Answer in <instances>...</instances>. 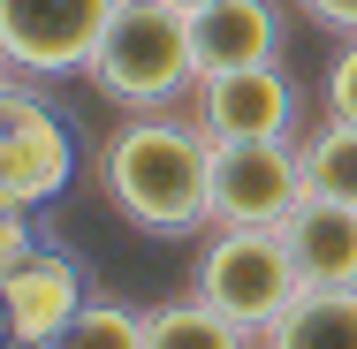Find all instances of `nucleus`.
Returning a JSON list of instances; mask_svg holds the SVG:
<instances>
[{
    "label": "nucleus",
    "mask_w": 357,
    "mask_h": 349,
    "mask_svg": "<svg viewBox=\"0 0 357 349\" xmlns=\"http://www.w3.org/2000/svg\"><path fill=\"white\" fill-rule=\"evenodd\" d=\"M8 76H15V69H8V54H0V84H8Z\"/></svg>",
    "instance_id": "6ab92c4d"
},
{
    "label": "nucleus",
    "mask_w": 357,
    "mask_h": 349,
    "mask_svg": "<svg viewBox=\"0 0 357 349\" xmlns=\"http://www.w3.org/2000/svg\"><path fill=\"white\" fill-rule=\"evenodd\" d=\"M296 205H304L296 137L213 144V228H282Z\"/></svg>",
    "instance_id": "20e7f679"
},
{
    "label": "nucleus",
    "mask_w": 357,
    "mask_h": 349,
    "mask_svg": "<svg viewBox=\"0 0 357 349\" xmlns=\"http://www.w3.org/2000/svg\"><path fill=\"white\" fill-rule=\"evenodd\" d=\"M0 349H23V342H0Z\"/></svg>",
    "instance_id": "aec40b11"
},
{
    "label": "nucleus",
    "mask_w": 357,
    "mask_h": 349,
    "mask_svg": "<svg viewBox=\"0 0 357 349\" xmlns=\"http://www.w3.org/2000/svg\"><path fill=\"white\" fill-rule=\"evenodd\" d=\"M114 0H0V54L15 76H84Z\"/></svg>",
    "instance_id": "39448f33"
},
{
    "label": "nucleus",
    "mask_w": 357,
    "mask_h": 349,
    "mask_svg": "<svg viewBox=\"0 0 357 349\" xmlns=\"http://www.w3.org/2000/svg\"><path fill=\"white\" fill-rule=\"evenodd\" d=\"M327 114L357 122V38H342V54L327 61Z\"/></svg>",
    "instance_id": "2eb2a0df"
},
{
    "label": "nucleus",
    "mask_w": 357,
    "mask_h": 349,
    "mask_svg": "<svg viewBox=\"0 0 357 349\" xmlns=\"http://www.w3.org/2000/svg\"><path fill=\"white\" fill-rule=\"evenodd\" d=\"M190 54H198V76L282 61V8L274 0H206V8H190Z\"/></svg>",
    "instance_id": "1a4fd4ad"
},
{
    "label": "nucleus",
    "mask_w": 357,
    "mask_h": 349,
    "mask_svg": "<svg viewBox=\"0 0 357 349\" xmlns=\"http://www.w3.org/2000/svg\"><path fill=\"white\" fill-rule=\"evenodd\" d=\"M144 349H259V334L213 311L206 296H175V304L144 311Z\"/></svg>",
    "instance_id": "f8f14e48"
},
{
    "label": "nucleus",
    "mask_w": 357,
    "mask_h": 349,
    "mask_svg": "<svg viewBox=\"0 0 357 349\" xmlns=\"http://www.w3.org/2000/svg\"><path fill=\"white\" fill-rule=\"evenodd\" d=\"M31 205H0V274L8 266H23L31 251H38V235H31V220H23Z\"/></svg>",
    "instance_id": "dca6fc26"
},
{
    "label": "nucleus",
    "mask_w": 357,
    "mask_h": 349,
    "mask_svg": "<svg viewBox=\"0 0 357 349\" xmlns=\"http://www.w3.org/2000/svg\"><path fill=\"white\" fill-rule=\"evenodd\" d=\"M76 167V144L61 130V114L23 91V84H0V198L8 205H46Z\"/></svg>",
    "instance_id": "423d86ee"
},
{
    "label": "nucleus",
    "mask_w": 357,
    "mask_h": 349,
    "mask_svg": "<svg viewBox=\"0 0 357 349\" xmlns=\"http://www.w3.org/2000/svg\"><path fill=\"white\" fill-rule=\"evenodd\" d=\"M38 349H144V311L91 296V304L76 311L69 327H61L54 342H38Z\"/></svg>",
    "instance_id": "4468645a"
},
{
    "label": "nucleus",
    "mask_w": 357,
    "mask_h": 349,
    "mask_svg": "<svg viewBox=\"0 0 357 349\" xmlns=\"http://www.w3.org/2000/svg\"><path fill=\"white\" fill-rule=\"evenodd\" d=\"M99 190L144 235H198L213 228V137L175 107L130 114L99 144Z\"/></svg>",
    "instance_id": "f257e3e1"
},
{
    "label": "nucleus",
    "mask_w": 357,
    "mask_h": 349,
    "mask_svg": "<svg viewBox=\"0 0 357 349\" xmlns=\"http://www.w3.org/2000/svg\"><path fill=\"white\" fill-rule=\"evenodd\" d=\"M319 31H335V38H357V0H296Z\"/></svg>",
    "instance_id": "f3484780"
},
{
    "label": "nucleus",
    "mask_w": 357,
    "mask_h": 349,
    "mask_svg": "<svg viewBox=\"0 0 357 349\" xmlns=\"http://www.w3.org/2000/svg\"><path fill=\"white\" fill-rule=\"evenodd\" d=\"M190 296H206V304L228 311L236 327L266 334L289 304L304 296V281H296V258H289L282 228H220L213 243L198 251Z\"/></svg>",
    "instance_id": "7ed1b4c3"
},
{
    "label": "nucleus",
    "mask_w": 357,
    "mask_h": 349,
    "mask_svg": "<svg viewBox=\"0 0 357 349\" xmlns=\"http://www.w3.org/2000/svg\"><path fill=\"white\" fill-rule=\"evenodd\" d=\"M183 107H190V122H198L213 144L289 137V130H296V84H289L282 61H266V69H228V76H198V91H190Z\"/></svg>",
    "instance_id": "0eeeda50"
},
{
    "label": "nucleus",
    "mask_w": 357,
    "mask_h": 349,
    "mask_svg": "<svg viewBox=\"0 0 357 349\" xmlns=\"http://www.w3.org/2000/svg\"><path fill=\"white\" fill-rule=\"evenodd\" d=\"M84 304H91V274L76 266L69 251H31L23 266L0 274V319H8V334L23 349L54 342Z\"/></svg>",
    "instance_id": "6e6552de"
},
{
    "label": "nucleus",
    "mask_w": 357,
    "mask_h": 349,
    "mask_svg": "<svg viewBox=\"0 0 357 349\" xmlns=\"http://www.w3.org/2000/svg\"><path fill=\"white\" fill-rule=\"evenodd\" d=\"M259 349H357V288H304Z\"/></svg>",
    "instance_id": "9b49d317"
},
{
    "label": "nucleus",
    "mask_w": 357,
    "mask_h": 349,
    "mask_svg": "<svg viewBox=\"0 0 357 349\" xmlns=\"http://www.w3.org/2000/svg\"><path fill=\"white\" fill-rule=\"evenodd\" d=\"M91 84L99 99L130 107V114H160L183 107L198 91V54H190V15L175 0H114L99 46H91Z\"/></svg>",
    "instance_id": "f03ea898"
},
{
    "label": "nucleus",
    "mask_w": 357,
    "mask_h": 349,
    "mask_svg": "<svg viewBox=\"0 0 357 349\" xmlns=\"http://www.w3.org/2000/svg\"><path fill=\"white\" fill-rule=\"evenodd\" d=\"M282 243H289V258H296V281L304 288H357V205L304 198L282 220Z\"/></svg>",
    "instance_id": "9d476101"
},
{
    "label": "nucleus",
    "mask_w": 357,
    "mask_h": 349,
    "mask_svg": "<svg viewBox=\"0 0 357 349\" xmlns=\"http://www.w3.org/2000/svg\"><path fill=\"white\" fill-rule=\"evenodd\" d=\"M304 160V198H335V205H357V122H319L312 137L296 144Z\"/></svg>",
    "instance_id": "ddd939ff"
},
{
    "label": "nucleus",
    "mask_w": 357,
    "mask_h": 349,
    "mask_svg": "<svg viewBox=\"0 0 357 349\" xmlns=\"http://www.w3.org/2000/svg\"><path fill=\"white\" fill-rule=\"evenodd\" d=\"M175 8H183V15H190V8H206V0H175Z\"/></svg>",
    "instance_id": "a211bd4d"
}]
</instances>
